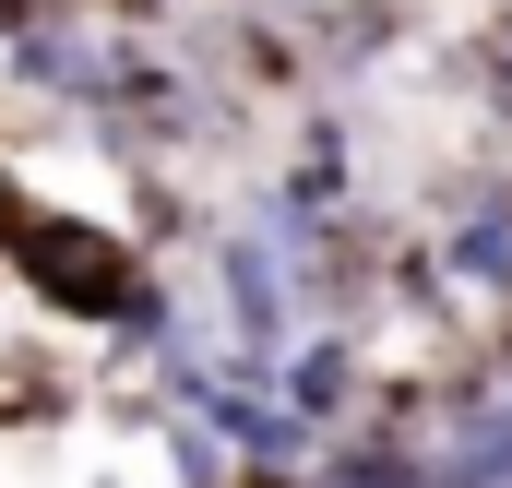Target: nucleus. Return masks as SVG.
Instances as JSON below:
<instances>
[{
    "label": "nucleus",
    "mask_w": 512,
    "mask_h": 488,
    "mask_svg": "<svg viewBox=\"0 0 512 488\" xmlns=\"http://www.w3.org/2000/svg\"><path fill=\"white\" fill-rule=\"evenodd\" d=\"M155 441H167V488H227V465H239V453H227L203 417H179V405L155 417Z\"/></svg>",
    "instance_id": "nucleus-2"
},
{
    "label": "nucleus",
    "mask_w": 512,
    "mask_h": 488,
    "mask_svg": "<svg viewBox=\"0 0 512 488\" xmlns=\"http://www.w3.org/2000/svg\"><path fill=\"white\" fill-rule=\"evenodd\" d=\"M0 274H12L60 334H108L120 358H155L167 322H179L155 250L131 239V227H108V215H72V203H24L12 239H0Z\"/></svg>",
    "instance_id": "nucleus-1"
},
{
    "label": "nucleus",
    "mask_w": 512,
    "mask_h": 488,
    "mask_svg": "<svg viewBox=\"0 0 512 488\" xmlns=\"http://www.w3.org/2000/svg\"><path fill=\"white\" fill-rule=\"evenodd\" d=\"M501 358H512V334H501Z\"/></svg>",
    "instance_id": "nucleus-5"
},
{
    "label": "nucleus",
    "mask_w": 512,
    "mask_h": 488,
    "mask_svg": "<svg viewBox=\"0 0 512 488\" xmlns=\"http://www.w3.org/2000/svg\"><path fill=\"white\" fill-rule=\"evenodd\" d=\"M24 12H36V0H0V36H12V24H24Z\"/></svg>",
    "instance_id": "nucleus-4"
},
{
    "label": "nucleus",
    "mask_w": 512,
    "mask_h": 488,
    "mask_svg": "<svg viewBox=\"0 0 512 488\" xmlns=\"http://www.w3.org/2000/svg\"><path fill=\"white\" fill-rule=\"evenodd\" d=\"M12 215H24V179H12V155H0V239H12Z\"/></svg>",
    "instance_id": "nucleus-3"
},
{
    "label": "nucleus",
    "mask_w": 512,
    "mask_h": 488,
    "mask_svg": "<svg viewBox=\"0 0 512 488\" xmlns=\"http://www.w3.org/2000/svg\"><path fill=\"white\" fill-rule=\"evenodd\" d=\"M298 12H310V0H298Z\"/></svg>",
    "instance_id": "nucleus-6"
}]
</instances>
